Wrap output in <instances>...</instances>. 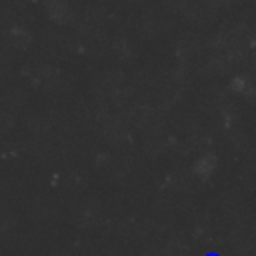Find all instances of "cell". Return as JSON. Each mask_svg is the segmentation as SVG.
Instances as JSON below:
<instances>
[{
	"label": "cell",
	"instance_id": "cell-1",
	"mask_svg": "<svg viewBox=\"0 0 256 256\" xmlns=\"http://www.w3.org/2000/svg\"><path fill=\"white\" fill-rule=\"evenodd\" d=\"M208 256H218V254H208Z\"/></svg>",
	"mask_w": 256,
	"mask_h": 256
}]
</instances>
